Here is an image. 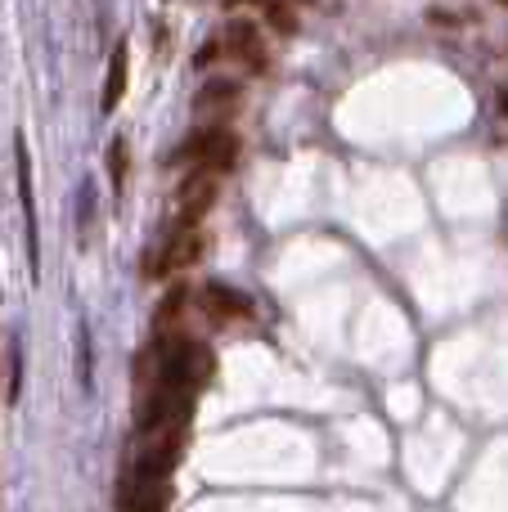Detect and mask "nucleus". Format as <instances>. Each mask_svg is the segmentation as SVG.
<instances>
[{
  "label": "nucleus",
  "instance_id": "obj_5",
  "mask_svg": "<svg viewBox=\"0 0 508 512\" xmlns=\"http://www.w3.org/2000/svg\"><path fill=\"white\" fill-rule=\"evenodd\" d=\"M203 310H212V319L230 324V319H248L252 315V301L243 292L225 288V283H207L203 288Z\"/></svg>",
  "mask_w": 508,
  "mask_h": 512
},
{
  "label": "nucleus",
  "instance_id": "obj_4",
  "mask_svg": "<svg viewBox=\"0 0 508 512\" xmlns=\"http://www.w3.org/2000/svg\"><path fill=\"white\" fill-rule=\"evenodd\" d=\"M221 45L230 59H239L248 72H270V45H266V32H261L252 18H230L221 32Z\"/></svg>",
  "mask_w": 508,
  "mask_h": 512
},
{
  "label": "nucleus",
  "instance_id": "obj_8",
  "mask_svg": "<svg viewBox=\"0 0 508 512\" xmlns=\"http://www.w3.org/2000/svg\"><path fill=\"white\" fill-rule=\"evenodd\" d=\"M257 14L266 18V27L270 32H279V36H297V27H302L297 23V9L288 5V0H261Z\"/></svg>",
  "mask_w": 508,
  "mask_h": 512
},
{
  "label": "nucleus",
  "instance_id": "obj_10",
  "mask_svg": "<svg viewBox=\"0 0 508 512\" xmlns=\"http://www.w3.org/2000/svg\"><path fill=\"white\" fill-rule=\"evenodd\" d=\"M221 5H225V9H239V5H252V9H257L261 0H221Z\"/></svg>",
  "mask_w": 508,
  "mask_h": 512
},
{
  "label": "nucleus",
  "instance_id": "obj_12",
  "mask_svg": "<svg viewBox=\"0 0 508 512\" xmlns=\"http://www.w3.org/2000/svg\"><path fill=\"white\" fill-rule=\"evenodd\" d=\"M495 5H508V0H495Z\"/></svg>",
  "mask_w": 508,
  "mask_h": 512
},
{
  "label": "nucleus",
  "instance_id": "obj_6",
  "mask_svg": "<svg viewBox=\"0 0 508 512\" xmlns=\"http://www.w3.org/2000/svg\"><path fill=\"white\" fill-rule=\"evenodd\" d=\"M122 90H126V45H117L113 59H108V77H104V113H117L122 104Z\"/></svg>",
  "mask_w": 508,
  "mask_h": 512
},
{
  "label": "nucleus",
  "instance_id": "obj_2",
  "mask_svg": "<svg viewBox=\"0 0 508 512\" xmlns=\"http://www.w3.org/2000/svg\"><path fill=\"white\" fill-rule=\"evenodd\" d=\"M216 194H221V176L216 171H189L176 194V225L171 230H198V221L212 212Z\"/></svg>",
  "mask_w": 508,
  "mask_h": 512
},
{
  "label": "nucleus",
  "instance_id": "obj_3",
  "mask_svg": "<svg viewBox=\"0 0 508 512\" xmlns=\"http://www.w3.org/2000/svg\"><path fill=\"white\" fill-rule=\"evenodd\" d=\"M203 230H171L167 239H162V248L149 256V279H167V274H180V270H189V265H198L203 261Z\"/></svg>",
  "mask_w": 508,
  "mask_h": 512
},
{
  "label": "nucleus",
  "instance_id": "obj_1",
  "mask_svg": "<svg viewBox=\"0 0 508 512\" xmlns=\"http://www.w3.org/2000/svg\"><path fill=\"white\" fill-rule=\"evenodd\" d=\"M234 158H239V140H234V131H225V126H203V131H194L185 144L176 149V167H194V171H216V176H225V171L234 167Z\"/></svg>",
  "mask_w": 508,
  "mask_h": 512
},
{
  "label": "nucleus",
  "instance_id": "obj_9",
  "mask_svg": "<svg viewBox=\"0 0 508 512\" xmlns=\"http://www.w3.org/2000/svg\"><path fill=\"white\" fill-rule=\"evenodd\" d=\"M122 180H126V144L113 140V185L122 189Z\"/></svg>",
  "mask_w": 508,
  "mask_h": 512
},
{
  "label": "nucleus",
  "instance_id": "obj_7",
  "mask_svg": "<svg viewBox=\"0 0 508 512\" xmlns=\"http://www.w3.org/2000/svg\"><path fill=\"white\" fill-rule=\"evenodd\" d=\"M239 95H243L239 81L216 77V81H207V86L198 90V108H203V113H212V108H234L239 104Z\"/></svg>",
  "mask_w": 508,
  "mask_h": 512
},
{
  "label": "nucleus",
  "instance_id": "obj_11",
  "mask_svg": "<svg viewBox=\"0 0 508 512\" xmlns=\"http://www.w3.org/2000/svg\"><path fill=\"white\" fill-rule=\"evenodd\" d=\"M288 5H315V0H288Z\"/></svg>",
  "mask_w": 508,
  "mask_h": 512
}]
</instances>
